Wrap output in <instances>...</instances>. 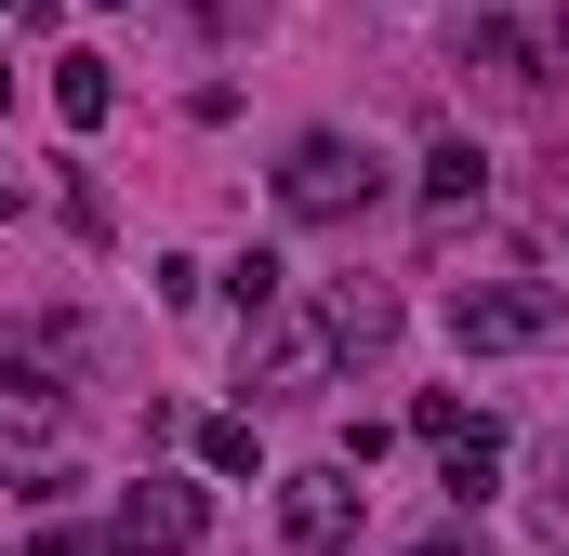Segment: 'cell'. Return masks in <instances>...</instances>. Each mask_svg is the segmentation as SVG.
<instances>
[{
  "label": "cell",
  "instance_id": "8",
  "mask_svg": "<svg viewBox=\"0 0 569 556\" xmlns=\"http://www.w3.org/2000/svg\"><path fill=\"white\" fill-rule=\"evenodd\" d=\"M463 67H477L490 93H543V40H530L517 13H477V27H463Z\"/></svg>",
  "mask_w": 569,
  "mask_h": 556
},
{
  "label": "cell",
  "instance_id": "14",
  "mask_svg": "<svg viewBox=\"0 0 569 556\" xmlns=\"http://www.w3.org/2000/svg\"><path fill=\"white\" fill-rule=\"evenodd\" d=\"M172 13H186L199 40H252V27H266V0H172Z\"/></svg>",
  "mask_w": 569,
  "mask_h": 556
},
{
  "label": "cell",
  "instance_id": "15",
  "mask_svg": "<svg viewBox=\"0 0 569 556\" xmlns=\"http://www.w3.org/2000/svg\"><path fill=\"white\" fill-rule=\"evenodd\" d=\"M530 504H543V544L569 556V437H557V464H543V490H530Z\"/></svg>",
  "mask_w": 569,
  "mask_h": 556
},
{
  "label": "cell",
  "instance_id": "18",
  "mask_svg": "<svg viewBox=\"0 0 569 556\" xmlns=\"http://www.w3.org/2000/svg\"><path fill=\"white\" fill-rule=\"evenodd\" d=\"M13 212H27V186H13V172H0V226H13Z\"/></svg>",
  "mask_w": 569,
  "mask_h": 556
},
{
  "label": "cell",
  "instance_id": "1",
  "mask_svg": "<svg viewBox=\"0 0 569 556\" xmlns=\"http://www.w3.org/2000/svg\"><path fill=\"white\" fill-rule=\"evenodd\" d=\"M93 371H107V345L80 318H0V437L53 450L80 424V398H93Z\"/></svg>",
  "mask_w": 569,
  "mask_h": 556
},
{
  "label": "cell",
  "instance_id": "17",
  "mask_svg": "<svg viewBox=\"0 0 569 556\" xmlns=\"http://www.w3.org/2000/svg\"><path fill=\"white\" fill-rule=\"evenodd\" d=\"M27 556H93V544H80V530H40V544H27Z\"/></svg>",
  "mask_w": 569,
  "mask_h": 556
},
{
  "label": "cell",
  "instance_id": "9",
  "mask_svg": "<svg viewBox=\"0 0 569 556\" xmlns=\"http://www.w3.org/2000/svg\"><path fill=\"white\" fill-rule=\"evenodd\" d=\"M437 490H450V504H490V490H503V424H490V411L437 450Z\"/></svg>",
  "mask_w": 569,
  "mask_h": 556
},
{
  "label": "cell",
  "instance_id": "4",
  "mask_svg": "<svg viewBox=\"0 0 569 556\" xmlns=\"http://www.w3.org/2000/svg\"><path fill=\"white\" fill-rule=\"evenodd\" d=\"M199 530H212V490H199V477H172V464H146L133 490L107 504V544H120V556H186Z\"/></svg>",
  "mask_w": 569,
  "mask_h": 556
},
{
  "label": "cell",
  "instance_id": "19",
  "mask_svg": "<svg viewBox=\"0 0 569 556\" xmlns=\"http://www.w3.org/2000/svg\"><path fill=\"white\" fill-rule=\"evenodd\" d=\"M93 13H133V0H93Z\"/></svg>",
  "mask_w": 569,
  "mask_h": 556
},
{
  "label": "cell",
  "instance_id": "20",
  "mask_svg": "<svg viewBox=\"0 0 569 556\" xmlns=\"http://www.w3.org/2000/svg\"><path fill=\"white\" fill-rule=\"evenodd\" d=\"M557 53H569V13H557Z\"/></svg>",
  "mask_w": 569,
  "mask_h": 556
},
{
  "label": "cell",
  "instance_id": "10",
  "mask_svg": "<svg viewBox=\"0 0 569 556\" xmlns=\"http://www.w3.org/2000/svg\"><path fill=\"white\" fill-rule=\"evenodd\" d=\"M425 199H437V212H477V199H490V159H477L463 133H437L425 146Z\"/></svg>",
  "mask_w": 569,
  "mask_h": 556
},
{
  "label": "cell",
  "instance_id": "2",
  "mask_svg": "<svg viewBox=\"0 0 569 556\" xmlns=\"http://www.w3.org/2000/svg\"><path fill=\"white\" fill-rule=\"evenodd\" d=\"M385 199V146L371 133H291L279 146V212L291 226H358Z\"/></svg>",
  "mask_w": 569,
  "mask_h": 556
},
{
  "label": "cell",
  "instance_id": "7",
  "mask_svg": "<svg viewBox=\"0 0 569 556\" xmlns=\"http://www.w3.org/2000/svg\"><path fill=\"white\" fill-rule=\"evenodd\" d=\"M318 331H331V358H385L398 345V291L385 278H331L318 291Z\"/></svg>",
  "mask_w": 569,
  "mask_h": 556
},
{
  "label": "cell",
  "instance_id": "13",
  "mask_svg": "<svg viewBox=\"0 0 569 556\" xmlns=\"http://www.w3.org/2000/svg\"><path fill=\"white\" fill-rule=\"evenodd\" d=\"M266 450H252V411H226V424H199V477H252Z\"/></svg>",
  "mask_w": 569,
  "mask_h": 556
},
{
  "label": "cell",
  "instance_id": "12",
  "mask_svg": "<svg viewBox=\"0 0 569 556\" xmlns=\"http://www.w3.org/2000/svg\"><path fill=\"white\" fill-rule=\"evenodd\" d=\"M226 305H239V331L279 318V305H291V266H279V252H239V266H226Z\"/></svg>",
  "mask_w": 569,
  "mask_h": 556
},
{
  "label": "cell",
  "instance_id": "11",
  "mask_svg": "<svg viewBox=\"0 0 569 556\" xmlns=\"http://www.w3.org/2000/svg\"><path fill=\"white\" fill-rule=\"evenodd\" d=\"M53 107H67V120L93 133V120L120 107V67H107V53H53Z\"/></svg>",
  "mask_w": 569,
  "mask_h": 556
},
{
  "label": "cell",
  "instance_id": "6",
  "mask_svg": "<svg viewBox=\"0 0 569 556\" xmlns=\"http://www.w3.org/2000/svg\"><path fill=\"white\" fill-rule=\"evenodd\" d=\"M279 530L305 556H345L358 544V464H291L279 477Z\"/></svg>",
  "mask_w": 569,
  "mask_h": 556
},
{
  "label": "cell",
  "instance_id": "3",
  "mask_svg": "<svg viewBox=\"0 0 569 556\" xmlns=\"http://www.w3.org/2000/svg\"><path fill=\"white\" fill-rule=\"evenodd\" d=\"M331 371H345V358H331L318 305H305V318L279 305V318H252V331H239V398H252V411H266V398H318Z\"/></svg>",
  "mask_w": 569,
  "mask_h": 556
},
{
  "label": "cell",
  "instance_id": "5",
  "mask_svg": "<svg viewBox=\"0 0 569 556\" xmlns=\"http://www.w3.org/2000/svg\"><path fill=\"white\" fill-rule=\"evenodd\" d=\"M557 331V291L543 278H463L450 291V345L463 358H517V345H543Z\"/></svg>",
  "mask_w": 569,
  "mask_h": 556
},
{
  "label": "cell",
  "instance_id": "22",
  "mask_svg": "<svg viewBox=\"0 0 569 556\" xmlns=\"http://www.w3.org/2000/svg\"><path fill=\"white\" fill-rule=\"evenodd\" d=\"M0 13H27V0H0Z\"/></svg>",
  "mask_w": 569,
  "mask_h": 556
},
{
  "label": "cell",
  "instance_id": "21",
  "mask_svg": "<svg viewBox=\"0 0 569 556\" xmlns=\"http://www.w3.org/2000/svg\"><path fill=\"white\" fill-rule=\"evenodd\" d=\"M477 13H503V0H477Z\"/></svg>",
  "mask_w": 569,
  "mask_h": 556
},
{
  "label": "cell",
  "instance_id": "16",
  "mask_svg": "<svg viewBox=\"0 0 569 556\" xmlns=\"http://www.w3.org/2000/svg\"><path fill=\"white\" fill-rule=\"evenodd\" d=\"M398 556H490L477 530H425V544H398Z\"/></svg>",
  "mask_w": 569,
  "mask_h": 556
}]
</instances>
